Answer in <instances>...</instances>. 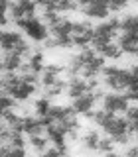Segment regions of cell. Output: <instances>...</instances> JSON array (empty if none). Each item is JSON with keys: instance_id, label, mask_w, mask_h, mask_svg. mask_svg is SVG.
Returning <instances> with one entry per match:
<instances>
[{"instance_id": "obj_1", "label": "cell", "mask_w": 138, "mask_h": 157, "mask_svg": "<svg viewBox=\"0 0 138 157\" xmlns=\"http://www.w3.org/2000/svg\"><path fill=\"white\" fill-rule=\"evenodd\" d=\"M93 122H95L107 136H111L116 145H128V141H132V137H134V132H132L130 122H128L126 118L115 114V112L105 110V108L95 110Z\"/></svg>"}, {"instance_id": "obj_2", "label": "cell", "mask_w": 138, "mask_h": 157, "mask_svg": "<svg viewBox=\"0 0 138 157\" xmlns=\"http://www.w3.org/2000/svg\"><path fill=\"white\" fill-rule=\"evenodd\" d=\"M36 88H38V85H32V82L24 81L22 75H18V73H4L2 75V92L16 98L18 102H26L36 92Z\"/></svg>"}, {"instance_id": "obj_3", "label": "cell", "mask_w": 138, "mask_h": 157, "mask_svg": "<svg viewBox=\"0 0 138 157\" xmlns=\"http://www.w3.org/2000/svg\"><path fill=\"white\" fill-rule=\"evenodd\" d=\"M101 77H103V85L108 86L112 92H126L132 86L130 71L118 65H107Z\"/></svg>"}, {"instance_id": "obj_4", "label": "cell", "mask_w": 138, "mask_h": 157, "mask_svg": "<svg viewBox=\"0 0 138 157\" xmlns=\"http://www.w3.org/2000/svg\"><path fill=\"white\" fill-rule=\"evenodd\" d=\"M120 26H122V18L118 16H111L107 18L105 22H101L99 26H95V37H93V49L107 45V43H112L115 37L120 33Z\"/></svg>"}, {"instance_id": "obj_5", "label": "cell", "mask_w": 138, "mask_h": 157, "mask_svg": "<svg viewBox=\"0 0 138 157\" xmlns=\"http://www.w3.org/2000/svg\"><path fill=\"white\" fill-rule=\"evenodd\" d=\"M16 24V28L20 32H24L26 36L32 39V41H47L49 37H51V32H49L47 24L43 22V20L39 18H28V20H20V22H14Z\"/></svg>"}, {"instance_id": "obj_6", "label": "cell", "mask_w": 138, "mask_h": 157, "mask_svg": "<svg viewBox=\"0 0 138 157\" xmlns=\"http://www.w3.org/2000/svg\"><path fill=\"white\" fill-rule=\"evenodd\" d=\"M103 92L101 90H95V92H87V94L79 96V98H73L71 100V106L73 110L77 112V114L85 116V118H93V114H95V104L99 100H103Z\"/></svg>"}, {"instance_id": "obj_7", "label": "cell", "mask_w": 138, "mask_h": 157, "mask_svg": "<svg viewBox=\"0 0 138 157\" xmlns=\"http://www.w3.org/2000/svg\"><path fill=\"white\" fill-rule=\"evenodd\" d=\"M73 43L77 47H89V43H93V37H95V26H93L89 20H79V22H73V32H71Z\"/></svg>"}, {"instance_id": "obj_8", "label": "cell", "mask_w": 138, "mask_h": 157, "mask_svg": "<svg viewBox=\"0 0 138 157\" xmlns=\"http://www.w3.org/2000/svg\"><path fill=\"white\" fill-rule=\"evenodd\" d=\"M99 86L97 78H83V77H71L67 81V92L65 94L71 98H79L83 94H87V92H95Z\"/></svg>"}, {"instance_id": "obj_9", "label": "cell", "mask_w": 138, "mask_h": 157, "mask_svg": "<svg viewBox=\"0 0 138 157\" xmlns=\"http://www.w3.org/2000/svg\"><path fill=\"white\" fill-rule=\"evenodd\" d=\"M36 12H38L36 0H14V2L10 4V16H12L14 22L36 18Z\"/></svg>"}, {"instance_id": "obj_10", "label": "cell", "mask_w": 138, "mask_h": 157, "mask_svg": "<svg viewBox=\"0 0 138 157\" xmlns=\"http://www.w3.org/2000/svg\"><path fill=\"white\" fill-rule=\"evenodd\" d=\"M128 98L124 96V92H107L101 100V108H105L108 112H115V114H122L128 108Z\"/></svg>"}, {"instance_id": "obj_11", "label": "cell", "mask_w": 138, "mask_h": 157, "mask_svg": "<svg viewBox=\"0 0 138 157\" xmlns=\"http://www.w3.org/2000/svg\"><path fill=\"white\" fill-rule=\"evenodd\" d=\"M38 6L43 10V12H57V14H63V12H75L79 8L75 0H36Z\"/></svg>"}, {"instance_id": "obj_12", "label": "cell", "mask_w": 138, "mask_h": 157, "mask_svg": "<svg viewBox=\"0 0 138 157\" xmlns=\"http://www.w3.org/2000/svg\"><path fill=\"white\" fill-rule=\"evenodd\" d=\"M43 69H46V59H43V53L42 51H34L32 55L26 59L24 67L20 69V73H34V75H39L42 77Z\"/></svg>"}, {"instance_id": "obj_13", "label": "cell", "mask_w": 138, "mask_h": 157, "mask_svg": "<svg viewBox=\"0 0 138 157\" xmlns=\"http://www.w3.org/2000/svg\"><path fill=\"white\" fill-rule=\"evenodd\" d=\"M63 71H65V67L59 65V63H49V65H46V69H43V73H42V86L47 88V86L55 85L59 78H61Z\"/></svg>"}, {"instance_id": "obj_14", "label": "cell", "mask_w": 138, "mask_h": 157, "mask_svg": "<svg viewBox=\"0 0 138 157\" xmlns=\"http://www.w3.org/2000/svg\"><path fill=\"white\" fill-rule=\"evenodd\" d=\"M105 67H107V65H105V57L97 53V55L85 65V69H83V73H81V77H83V78H97L99 75H103Z\"/></svg>"}, {"instance_id": "obj_15", "label": "cell", "mask_w": 138, "mask_h": 157, "mask_svg": "<svg viewBox=\"0 0 138 157\" xmlns=\"http://www.w3.org/2000/svg\"><path fill=\"white\" fill-rule=\"evenodd\" d=\"M24 41L22 33L20 32H14V29H4L2 36H0V43H2V51L8 53V51H14L20 43Z\"/></svg>"}, {"instance_id": "obj_16", "label": "cell", "mask_w": 138, "mask_h": 157, "mask_svg": "<svg viewBox=\"0 0 138 157\" xmlns=\"http://www.w3.org/2000/svg\"><path fill=\"white\" fill-rule=\"evenodd\" d=\"M24 57L22 55H18V53H14V51H8V53H4V57H2V71L4 73H18L20 69L24 67Z\"/></svg>"}, {"instance_id": "obj_17", "label": "cell", "mask_w": 138, "mask_h": 157, "mask_svg": "<svg viewBox=\"0 0 138 157\" xmlns=\"http://www.w3.org/2000/svg\"><path fill=\"white\" fill-rule=\"evenodd\" d=\"M22 128H24V134L26 136H39V134L46 132V124H43V120L38 118V116H24Z\"/></svg>"}, {"instance_id": "obj_18", "label": "cell", "mask_w": 138, "mask_h": 157, "mask_svg": "<svg viewBox=\"0 0 138 157\" xmlns=\"http://www.w3.org/2000/svg\"><path fill=\"white\" fill-rule=\"evenodd\" d=\"M83 14L87 18H95V20H107L111 18V10L105 4H89V6H83Z\"/></svg>"}, {"instance_id": "obj_19", "label": "cell", "mask_w": 138, "mask_h": 157, "mask_svg": "<svg viewBox=\"0 0 138 157\" xmlns=\"http://www.w3.org/2000/svg\"><path fill=\"white\" fill-rule=\"evenodd\" d=\"M81 147L85 151H99V144H101V136H99L97 130H87L85 134L81 136Z\"/></svg>"}, {"instance_id": "obj_20", "label": "cell", "mask_w": 138, "mask_h": 157, "mask_svg": "<svg viewBox=\"0 0 138 157\" xmlns=\"http://www.w3.org/2000/svg\"><path fill=\"white\" fill-rule=\"evenodd\" d=\"M49 32H51V37H67V36H71V32H73V20L61 18L55 26L49 28Z\"/></svg>"}, {"instance_id": "obj_21", "label": "cell", "mask_w": 138, "mask_h": 157, "mask_svg": "<svg viewBox=\"0 0 138 157\" xmlns=\"http://www.w3.org/2000/svg\"><path fill=\"white\" fill-rule=\"evenodd\" d=\"M95 51L99 53V55H103L105 59H115V61H116V59H120L122 53H124L120 47H118V43H115V41H112V43H107V45L97 47Z\"/></svg>"}, {"instance_id": "obj_22", "label": "cell", "mask_w": 138, "mask_h": 157, "mask_svg": "<svg viewBox=\"0 0 138 157\" xmlns=\"http://www.w3.org/2000/svg\"><path fill=\"white\" fill-rule=\"evenodd\" d=\"M28 144H30V147H32L36 153H42V151H46L47 149V145L51 144L49 141V137L47 136H28Z\"/></svg>"}, {"instance_id": "obj_23", "label": "cell", "mask_w": 138, "mask_h": 157, "mask_svg": "<svg viewBox=\"0 0 138 157\" xmlns=\"http://www.w3.org/2000/svg\"><path fill=\"white\" fill-rule=\"evenodd\" d=\"M63 92H67V81H63V78H59L55 85L43 88V96L49 98V100H51V98H57L59 94H63Z\"/></svg>"}, {"instance_id": "obj_24", "label": "cell", "mask_w": 138, "mask_h": 157, "mask_svg": "<svg viewBox=\"0 0 138 157\" xmlns=\"http://www.w3.org/2000/svg\"><path fill=\"white\" fill-rule=\"evenodd\" d=\"M51 102H49V98L46 96H42V98H38L36 102H34V112H36V116L38 118H46L49 116V112H51Z\"/></svg>"}, {"instance_id": "obj_25", "label": "cell", "mask_w": 138, "mask_h": 157, "mask_svg": "<svg viewBox=\"0 0 138 157\" xmlns=\"http://www.w3.org/2000/svg\"><path fill=\"white\" fill-rule=\"evenodd\" d=\"M120 32H128V33H138V14H126L122 18V26Z\"/></svg>"}, {"instance_id": "obj_26", "label": "cell", "mask_w": 138, "mask_h": 157, "mask_svg": "<svg viewBox=\"0 0 138 157\" xmlns=\"http://www.w3.org/2000/svg\"><path fill=\"white\" fill-rule=\"evenodd\" d=\"M2 157H28L26 147H12L2 144Z\"/></svg>"}, {"instance_id": "obj_27", "label": "cell", "mask_w": 138, "mask_h": 157, "mask_svg": "<svg viewBox=\"0 0 138 157\" xmlns=\"http://www.w3.org/2000/svg\"><path fill=\"white\" fill-rule=\"evenodd\" d=\"M115 140H112L111 136H107V137H101V144H99V151L101 153H111V151H115Z\"/></svg>"}, {"instance_id": "obj_28", "label": "cell", "mask_w": 138, "mask_h": 157, "mask_svg": "<svg viewBox=\"0 0 138 157\" xmlns=\"http://www.w3.org/2000/svg\"><path fill=\"white\" fill-rule=\"evenodd\" d=\"M16 106H18V100H16V98H12L10 94L2 92V110H14Z\"/></svg>"}, {"instance_id": "obj_29", "label": "cell", "mask_w": 138, "mask_h": 157, "mask_svg": "<svg viewBox=\"0 0 138 157\" xmlns=\"http://www.w3.org/2000/svg\"><path fill=\"white\" fill-rule=\"evenodd\" d=\"M126 6H128V0H111V4H108V10L116 14V12H122Z\"/></svg>"}, {"instance_id": "obj_30", "label": "cell", "mask_w": 138, "mask_h": 157, "mask_svg": "<svg viewBox=\"0 0 138 157\" xmlns=\"http://www.w3.org/2000/svg\"><path fill=\"white\" fill-rule=\"evenodd\" d=\"M126 120L130 122V124H138V104L130 106L126 110Z\"/></svg>"}, {"instance_id": "obj_31", "label": "cell", "mask_w": 138, "mask_h": 157, "mask_svg": "<svg viewBox=\"0 0 138 157\" xmlns=\"http://www.w3.org/2000/svg\"><path fill=\"white\" fill-rule=\"evenodd\" d=\"M38 157H61V153L57 151V147H53V149H46L42 153H38Z\"/></svg>"}, {"instance_id": "obj_32", "label": "cell", "mask_w": 138, "mask_h": 157, "mask_svg": "<svg viewBox=\"0 0 138 157\" xmlns=\"http://www.w3.org/2000/svg\"><path fill=\"white\" fill-rule=\"evenodd\" d=\"M91 4H105V6H108L111 0H91ZM87 6H89V4H87Z\"/></svg>"}, {"instance_id": "obj_33", "label": "cell", "mask_w": 138, "mask_h": 157, "mask_svg": "<svg viewBox=\"0 0 138 157\" xmlns=\"http://www.w3.org/2000/svg\"><path fill=\"white\" fill-rule=\"evenodd\" d=\"M132 132H134V136H138V124H132Z\"/></svg>"}, {"instance_id": "obj_34", "label": "cell", "mask_w": 138, "mask_h": 157, "mask_svg": "<svg viewBox=\"0 0 138 157\" xmlns=\"http://www.w3.org/2000/svg\"><path fill=\"white\" fill-rule=\"evenodd\" d=\"M2 26H8V16H2Z\"/></svg>"}, {"instance_id": "obj_35", "label": "cell", "mask_w": 138, "mask_h": 157, "mask_svg": "<svg viewBox=\"0 0 138 157\" xmlns=\"http://www.w3.org/2000/svg\"><path fill=\"white\" fill-rule=\"evenodd\" d=\"M6 2H10V4H12V2H14V0H6Z\"/></svg>"}, {"instance_id": "obj_36", "label": "cell", "mask_w": 138, "mask_h": 157, "mask_svg": "<svg viewBox=\"0 0 138 157\" xmlns=\"http://www.w3.org/2000/svg\"><path fill=\"white\" fill-rule=\"evenodd\" d=\"M134 55H136V57H138V49H136V53H134Z\"/></svg>"}]
</instances>
